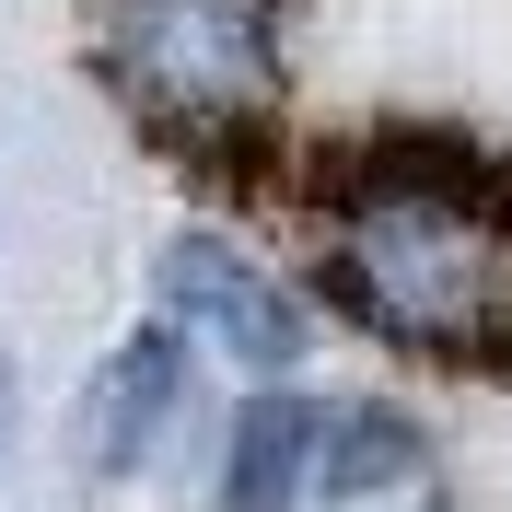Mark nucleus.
Listing matches in <instances>:
<instances>
[{
	"label": "nucleus",
	"instance_id": "f03ea898",
	"mask_svg": "<svg viewBox=\"0 0 512 512\" xmlns=\"http://www.w3.org/2000/svg\"><path fill=\"white\" fill-rule=\"evenodd\" d=\"M105 70L175 128L268 105V0H105Z\"/></svg>",
	"mask_w": 512,
	"mask_h": 512
},
{
	"label": "nucleus",
	"instance_id": "423d86ee",
	"mask_svg": "<svg viewBox=\"0 0 512 512\" xmlns=\"http://www.w3.org/2000/svg\"><path fill=\"white\" fill-rule=\"evenodd\" d=\"M419 478V419L408 408H338L315 431V489L326 501H373V489Z\"/></svg>",
	"mask_w": 512,
	"mask_h": 512
},
{
	"label": "nucleus",
	"instance_id": "f257e3e1",
	"mask_svg": "<svg viewBox=\"0 0 512 512\" xmlns=\"http://www.w3.org/2000/svg\"><path fill=\"white\" fill-rule=\"evenodd\" d=\"M326 291L373 338L512 361V210L478 175H361L326 245Z\"/></svg>",
	"mask_w": 512,
	"mask_h": 512
},
{
	"label": "nucleus",
	"instance_id": "39448f33",
	"mask_svg": "<svg viewBox=\"0 0 512 512\" xmlns=\"http://www.w3.org/2000/svg\"><path fill=\"white\" fill-rule=\"evenodd\" d=\"M315 431H326V419L303 408V396H256V408L233 419V478H222V501H233V512H291L303 489H315Z\"/></svg>",
	"mask_w": 512,
	"mask_h": 512
},
{
	"label": "nucleus",
	"instance_id": "7ed1b4c3",
	"mask_svg": "<svg viewBox=\"0 0 512 512\" xmlns=\"http://www.w3.org/2000/svg\"><path fill=\"white\" fill-rule=\"evenodd\" d=\"M163 326H198V338L233 350L245 373H291V361H303V303H291L256 256L210 245V233L163 245Z\"/></svg>",
	"mask_w": 512,
	"mask_h": 512
},
{
	"label": "nucleus",
	"instance_id": "20e7f679",
	"mask_svg": "<svg viewBox=\"0 0 512 512\" xmlns=\"http://www.w3.org/2000/svg\"><path fill=\"white\" fill-rule=\"evenodd\" d=\"M175 396H187V338H175V326H140V338L105 361V384H94V454L105 466H140L152 431L175 419Z\"/></svg>",
	"mask_w": 512,
	"mask_h": 512
}]
</instances>
